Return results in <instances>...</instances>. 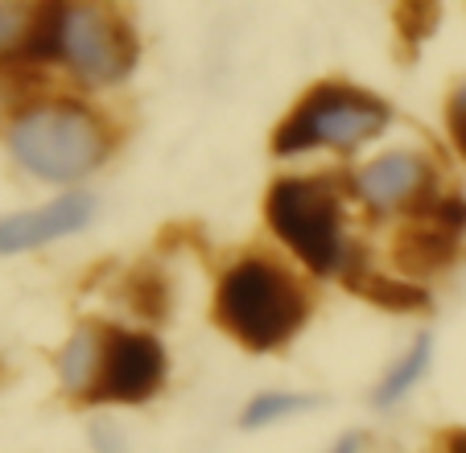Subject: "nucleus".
<instances>
[{
  "label": "nucleus",
  "instance_id": "nucleus-16",
  "mask_svg": "<svg viewBox=\"0 0 466 453\" xmlns=\"http://www.w3.org/2000/svg\"><path fill=\"white\" fill-rule=\"evenodd\" d=\"M433 21H438V5H400V9H396V25L405 29L409 42L430 34Z\"/></svg>",
  "mask_w": 466,
  "mask_h": 453
},
{
  "label": "nucleus",
  "instance_id": "nucleus-5",
  "mask_svg": "<svg viewBox=\"0 0 466 453\" xmlns=\"http://www.w3.org/2000/svg\"><path fill=\"white\" fill-rule=\"evenodd\" d=\"M58 62L83 87H116L137 66V34L112 5H58Z\"/></svg>",
  "mask_w": 466,
  "mask_h": 453
},
{
  "label": "nucleus",
  "instance_id": "nucleus-2",
  "mask_svg": "<svg viewBox=\"0 0 466 453\" xmlns=\"http://www.w3.org/2000/svg\"><path fill=\"white\" fill-rule=\"evenodd\" d=\"M309 317V293L285 264L244 256L215 285V322L248 350H281Z\"/></svg>",
  "mask_w": 466,
  "mask_h": 453
},
{
  "label": "nucleus",
  "instance_id": "nucleus-14",
  "mask_svg": "<svg viewBox=\"0 0 466 453\" xmlns=\"http://www.w3.org/2000/svg\"><path fill=\"white\" fill-rule=\"evenodd\" d=\"M318 396H298V392H260L256 400L244 404V417L239 425L244 428H264V425H277L285 417H298V412L314 408Z\"/></svg>",
  "mask_w": 466,
  "mask_h": 453
},
{
  "label": "nucleus",
  "instance_id": "nucleus-9",
  "mask_svg": "<svg viewBox=\"0 0 466 453\" xmlns=\"http://www.w3.org/2000/svg\"><path fill=\"white\" fill-rule=\"evenodd\" d=\"M96 218V198L91 194H62L46 206H29L17 215H0V256H21L46 247L54 239H66Z\"/></svg>",
  "mask_w": 466,
  "mask_h": 453
},
{
  "label": "nucleus",
  "instance_id": "nucleus-18",
  "mask_svg": "<svg viewBox=\"0 0 466 453\" xmlns=\"http://www.w3.org/2000/svg\"><path fill=\"white\" fill-rule=\"evenodd\" d=\"M438 453H466V428H446L438 437Z\"/></svg>",
  "mask_w": 466,
  "mask_h": 453
},
{
  "label": "nucleus",
  "instance_id": "nucleus-17",
  "mask_svg": "<svg viewBox=\"0 0 466 453\" xmlns=\"http://www.w3.org/2000/svg\"><path fill=\"white\" fill-rule=\"evenodd\" d=\"M91 445H96V453H128V445H124V433L112 425V420H99V425H91Z\"/></svg>",
  "mask_w": 466,
  "mask_h": 453
},
{
  "label": "nucleus",
  "instance_id": "nucleus-19",
  "mask_svg": "<svg viewBox=\"0 0 466 453\" xmlns=\"http://www.w3.org/2000/svg\"><path fill=\"white\" fill-rule=\"evenodd\" d=\"M360 449H363V437H360V433H343V437H339V445H335L330 453H360Z\"/></svg>",
  "mask_w": 466,
  "mask_h": 453
},
{
  "label": "nucleus",
  "instance_id": "nucleus-11",
  "mask_svg": "<svg viewBox=\"0 0 466 453\" xmlns=\"http://www.w3.org/2000/svg\"><path fill=\"white\" fill-rule=\"evenodd\" d=\"M343 277L351 285V293L368 297L371 306L392 309V314H417V309L430 306V293L405 277H388V272H376V268H347Z\"/></svg>",
  "mask_w": 466,
  "mask_h": 453
},
{
  "label": "nucleus",
  "instance_id": "nucleus-13",
  "mask_svg": "<svg viewBox=\"0 0 466 453\" xmlns=\"http://www.w3.org/2000/svg\"><path fill=\"white\" fill-rule=\"evenodd\" d=\"M37 25V5H0V66L25 62Z\"/></svg>",
  "mask_w": 466,
  "mask_h": 453
},
{
  "label": "nucleus",
  "instance_id": "nucleus-6",
  "mask_svg": "<svg viewBox=\"0 0 466 453\" xmlns=\"http://www.w3.org/2000/svg\"><path fill=\"white\" fill-rule=\"evenodd\" d=\"M166 350L153 334L141 330H104V358L87 404H145L166 384Z\"/></svg>",
  "mask_w": 466,
  "mask_h": 453
},
{
  "label": "nucleus",
  "instance_id": "nucleus-10",
  "mask_svg": "<svg viewBox=\"0 0 466 453\" xmlns=\"http://www.w3.org/2000/svg\"><path fill=\"white\" fill-rule=\"evenodd\" d=\"M104 330L107 326H99V322H83L66 338V347L58 350V363H54L58 367V384L71 396H79V400H87L91 388H96L99 358H104Z\"/></svg>",
  "mask_w": 466,
  "mask_h": 453
},
{
  "label": "nucleus",
  "instance_id": "nucleus-7",
  "mask_svg": "<svg viewBox=\"0 0 466 453\" xmlns=\"http://www.w3.org/2000/svg\"><path fill=\"white\" fill-rule=\"evenodd\" d=\"M433 186H438V169L417 148H388V153L371 157L368 166H360L351 174L355 198L371 215H396V210L417 215L438 198Z\"/></svg>",
  "mask_w": 466,
  "mask_h": 453
},
{
  "label": "nucleus",
  "instance_id": "nucleus-1",
  "mask_svg": "<svg viewBox=\"0 0 466 453\" xmlns=\"http://www.w3.org/2000/svg\"><path fill=\"white\" fill-rule=\"evenodd\" d=\"M5 145L25 174L71 186L112 157L116 128L83 99H29L5 128Z\"/></svg>",
  "mask_w": 466,
  "mask_h": 453
},
{
  "label": "nucleus",
  "instance_id": "nucleus-3",
  "mask_svg": "<svg viewBox=\"0 0 466 453\" xmlns=\"http://www.w3.org/2000/svg\"><path fill=\"white\" fill-rule=\"evenodd\" d=\"M273 236L314 277H343L347 264V206L330 177H277L264 198Z\"/></svg>",
  "mask_w": 466,
  "mask_h": 453
},
{
  "label": "nucleus",
  "instance_id": "nucleus-12",
  "mask_svg": "<svg viewBox=\"0 0 466 453\" xmlns=\"http://www.w3.org/2000/svg\"><path fill=\"white\" fill-rule=\"evenodd\" d=\"M430 358H433V342L421 334V338L409 347V355L400 358V363H396L384 379H380V388H376V404H380V408H388V404H396L400 396L413 392V388L425 379V371H430Z\"/></svg>",
  "mask_w": 466,
  "mask_h": 453
},
{
  "label": "nucleus",
  "instance_id": "nucleus-8",
  "mask_svg": "<svg viewBox=\"0 0 466 453\" xmlns=\"http://www.w3.org/2000/svg\"><path fill=\"white\" fill-rule=\"evenodd\" d=\"M466 231V198L458 194H438L425 210H417L413 223L396 236V264L409 277H425V272H441L458 260Z\"/></svg>",
  "mask_w": 466,
  "mask_h": 453
},
{
  "label": "nucleus",
  "instance_id": "nucleus-15",
  "mask_svg": "<svg viewBox=\"0 0 466 453\" xmlns=\"http://www.w3.org/2000/svg\"><path fill=\"white\" fill-rule=\"evenodd\" d=\"M446 128L458 148V157L466 161V79L454 83V91H450V99H446Z\"/></svg>",
  "mask_w": 466,
  "mask_h": 453
},
{
  "label": "nucleus",
  "instance_id": "nucleus-4",
  "mask_svg": "<svg viewBox=\"0 0 466 453\" xmlns=\"http://www.w3.org/2000/svg\"><path fill=\"white\" fill-rule=\"evenodd\" d=\"M392 112L380 96L351 83H314L298 104L289 107L273 132L277 157H298L309 148H335V153H355L368 140H376L388 128Z\"/></svg>",
  "mask_w": 466,
  "mask_h": 453
}]
</instances>
